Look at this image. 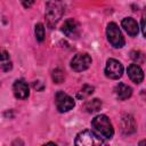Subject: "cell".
I'll list each match as a JSON object with an SVG mask.
<instances>
[{
  "mask_svg": "<svg viewBox=\"0 0 146 146\" xmlns=\"http://www.w3.org/2000/svg\"><path fill=\"white\" fill-rule=\"evenodd\" d=\"M64 3L62 0H49L46 5V22L48 27L54 29L64 14Z\"/></svg>",
  "mask_w": 146,
  "mask_h": 146,
  "instance_id": "1",
  "label": "cell"
},
{
  "mask_svg": "<svg viewBox=\"0 0 146 146\" xmlns=\"http://www.w3.org/2000/svg\"><path fill=\"white\" fill-rule=\"evenodd\" d=\"M91 127L94 128L95 132H97L104 139H111L114 135L113 125L110 119L104 114L96 115L91 121Z\"/></svg>",
  "mask_w": 146,
  "mask_h": 146,
  "instance_id": "2",
  "label": "cell"
},
{
  "mask_svg": "<svg viewBox=\"0 0 146 146\" xmlns=\"http://www.w3.org/2000/svg\"><path fill=\"white\" fill-rule=\"evenodd\" d=\"M74 143L79 146H98L104 145L105 140L92 130H82L76 135Z\"/></svg>",
  "mask_w": 146,
  "mask_h": 146,
  "instance_id": "3",
  "label": "cell"
},
{
  "mask_svg": "<svg viewBox=\"0 0 146 146\" xmlns=\"http://www.w3.org/2000/svg\"><path fill=\"white\" fill-rule=\"evenodd\" d=\"M106 35H107V40L108 42L114 47V48H122L125 43L124 38L121 33V30L119 29V26L111 22L107 24L106 27Z\"/></svg>",
  "mask_w": 146,
  "mask_h": 146,
  "instance_id": "4",
  "label": "cell"
},
{
  "mask_svg": "<svg viewBox=\"0 0 146 146\" xmlns=\"http://www.w3.org/2000/svg\"><path fill=\"white\" fill-rule=\"evenodd\" d=\"M55 104H56L57 110L60 113H65V112L71 111L75 105L73 98L71 96H68L67 94H65L64 91H57L56 92V95H55Z\"/></svg>",
  "mask_w": 146,
  "mask_h": 146,
  "instance_id": "5",
  "label": "cell"
},
{
  "mask_svg": "<svg viewBox=\"0 0 146 146\" xmlns=\"http://www.w3.org/2000/svg\"><path fill=\"white\" fill-rule=\"evenodd\" d=\"M105 74L107 78L112 79V80H117L122 76L123 74V66L122 64L114 59V58H110L106 62V67H105Z\"/></svg>",
  "mask_w": 146,
  "mask_h": 146,
  "instance_id": "6",
  "label": "cell"
},
{
  "mask_svg": "<svg viewBox=\"0 0 146 146\" xmlns=\"http://www.w3.org/2000/svg\"><path fill=\"white\" fill-rule=\"evenodd\" d=\"M91 65V57L88 54H76L71 60V67L75 72L86 71Z\"/></svg>",
  "mask_w": 146,
  "mask_h": 146,
  "instance_id": "7",
  "label": "cell"
},
{
  "mask_svg": "<svg viewBox=\"0 0 146 146\" xmlns=\"http://www.w3.org/2000/svg\"><path fill=\"white\" fill-rule=\"evenodd\" d=\"M62 32L71 39H76L80 35V25L79 23L73 19V18H68L64 22V24L62 25Z\"/></svg>",
  "mask_w": 146,
  "mask_h": 146,
  "instance_id": "8",
  "label": "cell"
},
{
  "mask_svg": "<svg viewBox=\"0 0 146 146\" xmlns=\"http://www.w3.org/2000/svg\"><path fill=\"white\" fill-rule=\"evenodd\" d=\"M13 91L15 97L18 99H26L30 95L29 86L24 80H16L13 86Z\"/></svg>",
  "mask_w": 146,
  "mask_h": 146,
  "instance_id": "9",
  "label": "cell"
},
{
  "mask_svg": "<svg viewBox=\"0 0 146 146\" xmlns=\"http://www.w3.org/2000/svg\"><path fill=\"white\" fill-rule=\"evenodd\" d=\"M127 72H128V75L130 78V80L133 82V83H141L143 80H144V71L143 68L138 65V64H130L127 68Z\"/></svg>",
  "mask_w": 146,
  "mask_h": 146,
  "instance_id": "10",
  "label": "cell"
},
{
  "mask_svg": "<svg viewBox=\"0 0 146 146\" xmlns=\"http://www.w3.org/2000/svg\"><path fill=\"white\" fill-rule=\"evenodd\" d=\"M122 27L125 30V32L130 35V36H136L139 32V26L138 23L132 18V17H125L122 19L121 22Z\"/></svg>",
  "mask_w": 146,
  "mask_h": 146,
  "instance_id": "11",
  "label": "cell"
},
{
  "mask_svg": "<svg viewBox=\"0 0 146 146\" xmlns=\"http://www.w3.org/2000/svg\"><path fill=\"white\" fill-rule=\"evenodd\" d=\"M121 125H122V131H123L124 135H131L137 129L135 119L131 115H128V114H125V115L122 116Z\"/></svg>",
  "mask_w": 146,
  "mask_h": 146,
  "instance_id": "12",
  "label": "cell"
},
{
  "mask_svg": "<svg viewBox=\"0 0 146 146\" xmlns=\"http://www.w3.org/2000/svg\"><path fill=\"white\" fill-rule=\"evenodd\" d=\"M115 95L120 100H125L132 95V89L125 83H119L115 87Z\"/></svg>",
  "mask_w": 146,
  "mask_h": 146,
  "instance_id": "13",
  "label": "cell"
},
{
  "mask_svg": "<svg viewBox=\"0 0 146 146\" xmlns=\"http://www.w3.org/2000/svg\"><path fill=\"white\" fill-rule=\"evenodd\" d=\"M13 68V63L11 59L9 57V54L1 49L0 50V70H2L3 72H8Z\"/></svg>",
  "mask_w": 146,
  "mask_h": 146,
  "instance_id": "14",
  "label": "cell"
},
{
  "mask_svg": "<svg viewBox=\"0 0 146 146\" xmlns=\"http://www.w3.org/2000/svg\"><path fill=\"white\" fill-rule=\"evenodd\" d=\"M102 106H103L102 100L98 99V98H94V99H90V100L86 102L84 105H83V108L88 113H95V112H98L102 108Z\"/></svg>",
  "mask_w": 146,
  "mask_h": 146,
  "instance_id": "15",
  "label": "cell"
},
{
  "mask_svg": "<svg viewBox=\"0 0 146 146\" xmlns=\"http://www.w3.org/2000/svg\"><path fill=\"white\" fill-rule=\"evenodd\" d=\"M94 90H95L94 87H91V86H89V84H84V86L82 87V89L78 92V98H79V99H84V98L89 97V96L94 92Z\"/></svg>",
  "mask_w": 146,
  "mask_h": 146,
  "instance_id": "16",
  "label": "cell"
},
{
  "mask_svg": "<svg viewBox=\"0 0 146 146\" xmlns=\"http://www.w3.org/2000/svg\"><path fill=\"white\" fill-rule=\"evenodd\" d=\"M34 33H35V38H36V40L39 42H42L44 40V27H43L42 23H38L35 25Z\"/></svg>",
  "mask_w": 146,
  "mask_h": 146,
  "instance_id": "17",
  "label": "cell"
},
{
  "mask_svg": "<svg viewBox=\"0 0 146 146\" xmlns=\"http://www.w3.org/2000/svg\"><path fill=\"white\" fill-rule=\"evenodd\" d=\"M65 79V74L60 68H55L52 71V80L55 83H62Z\"/></svg>",
  "mask_w": 146,
  "mask_h": 146,
  "instance_id": "18",
  "label": "cell"
},
{
  "mask_svg": "<svg viewBox=\"0 0 146 146\" xmlns=\"http://www.w3.org/2000/svg\"><path fill=\"white\" fill-rule=\"evenodd\" d=\"M131 58H132L135 62H137V64L144 62V55H143L140 51H138V50L131 51Z\"/></svg>",
  "mask_w": 146,
  "mask_h": 146,
  "instance_id": "19",
  "label": "cell"
},
{
  "mask_svg": "<svg viewBox=\"0 0 146 146\" xmlns=\"http://www.w3.org/2000/svg\"><path fill=\"white\" fill-rule=\"evenodd\" d=\"M21 2L25 8H30L34 3V0H21Z\"/></svg>",
  "mask_w": 146,
  "mask_h": 146,
  "instance_id": "20",
  "label": "cell"
},
{
  "mask_svg": "<svg viewBox=\"0 0 146 146\" xmlns=\"http://www.w3.org/2000/svg\"><path fill=\"white\" fill-rule=\"evenodd\" d=\"M39 84H40V82H39V81H35V82L33 83V87H34L36 90H42V89H43V86L41 84V86L39 87Z\"/></svg>",
  "mask_w": 146,
  "mask_h": 146,
  "instance_id": "21",
  "label": "cell"
},
{
  "mask_svg": "<svg viewBox=\"0 0 146 146\" xmlns=\"http://www.w3.org/2000/svg\"><path fill=\"white\" fill-rule=\"evenodd\" d=\"M145 19H144V17H143V19H141V31H143V35H145Z\"/></svg>",
  "mask_w": 146,
  "mask_h": 146,
  "instance_id": "22",
  "label": "cell"
}]
</instances>
